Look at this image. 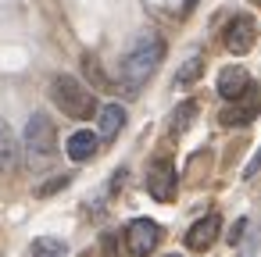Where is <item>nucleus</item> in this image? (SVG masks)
<instances>
[{
    "instance_id": "obj_19",
    "label": "nucleus",
    "mask_w": 261,
    "mask_h": 257,
    "mask_svg": "<svg viewBox=\"0 0 261 257\" xmlns=\"http://www.w3.org/2000/svg\"><path fill=\"white\" fill-rule=\"evenodd\" d=\"M257 168H261V150H257V154H254V161H250V164H247V172H243V175H247V179H250V175H254V172H257Z\"/></svg>"
},
{
    "instance_id": "obj_14",
    "label": "nucleus",
    "mask_w": 261,
    "mask_h": 257,
    "mask_svg": "<svg viewBox=\"0 0 261 257\" xmlns=\"http://www.w3.org/2000/svg\"><path fill=\"white\" fill-rule=\"evenodd\" d=\"M200 72H204V61H200V58H190V61L175 72V82H179V86H190V82L200 79Z\"/></svg>"
},
{
    "instance_id": "obj_12",
    "label": "nucleus",
    "mask_w": 261,
    "mask_h": 257,
    "mask_svg": "<svg viewBox=\"0 0 261 257\" xmlns=\"http://www.w3.org/2000/svg\"><path fill=\"white\" fill-rule=\"evenodd\" d=\"M97 143H100V136L97 132H90V129H79V132H72L68 136V157L72 161H86V157H93L97 154Z\"/></svg>"
},
{
    "instance_id": "obj_18",
    "label": "nucleus",
    "mask_w": 261,
    "mask_h": 257,
    "mask_svg": "<svg viewBox=\"0 0 261 257\" xmlns=\"http://www.w3.org/2000/svg\"><path fill=\"white\" fill-rule=\"evenodd\" d=\"M243 229H247V221H243V218H240V225H236V229H232V232H229V243H240V236H243Z\"/></svg>"
},
{
    "instance_id": "obj_11",
    "label": "nucleus",
    "mask_w": 261,
    "mask_h": 257,
    "mask_svg": "<svg viewBox=\"0 0 261 257\" xmlns=\"http://www.w3.org/2000/svg\"><path fill=\"white\" fill-rule=\"evenodd\" d=\"M22 164V147H18V136L11 132V125L0 118V172H15Z\"/></svg>"
},
{
    "instance_id": "obj_20",
    "label": "nucleus",
    "mask_w": 261,
    "mask_h": 257,
    "mask_svg": "<svg viewBox=\"0 0 261 257\" xmlns=\"http://www.w3.org/2000/svg\"><path fill=\"white\" fill-rule=\"evenodd\" d=\"M165 257H182V253H165Z\"/></svg>"
},
{
    "instance_id": "obj_3",
    "label": "nucleus",
    "mask_w": 261,
    "mask_h": 257,
    "mask_svg": "<svg viewBox=\"0 0 261 257\" xmlns=\"http://www.w3.org/2000/svg\"><path fill=\"white\" fill-rule=\"evenodd\" d=\"M50 100H54L68 118H79V122L97 118V111H100L93 90H86L75 75H58V79L50 82Z\"/></svg>"
},
{
    "instance_id": "obj_16",
    "label": "nucleus",
    "mask_w": 261,
    "mask_h": 257,
    "mask_svg": "<svg viewBox=\"0 0 261 257\" xmlns=\"http://www.w3.org/2000/svg\"><path fill=\"white\" fill-rule=\"evenodd\" d=\"M65 186H68V175H58V179L43 182V186H40L36 193H40V196H50V193H58V189H65Z\"/></svg>"
},
{
    "instance_id": "obj_17",
    "label": "nucleus",
    "mask_w": 261,
    "mask_h": 257,
    "mask_svg": "<svg viewBox=\"0 0 261 257\" xmlns=\"http://www.w3.org/2000/svg\"><path fill=\"white\" fill-rule=\"evenodd\" d=\"M115 246H118V236H111V232H108V236L100 239V257H118V253H115Z\"/></svg>"
},
{
    "instance_id": "obj_8",
    "label": "nucleus",
    "mask_w": 261,
    "mask_h": 257,
    "mask_svg": "<svg viewBox=\"0 0 261 257\" xmlns=\"http://www.w3.org/2000/svg\"><path fill=\"white\" fill-rule=\"evenodd\" d=\"M218 232H222V218L218 214H204V218H197L186 229V246L190 250H211V243L218 239Z\"/></svg>"
},
{
    "instance_id": "obj_5",
    "label": "nucleus",
    "mask_w": 261,
    "mask_h": 257,
    "mask_svg": "<svg viewBox=\"0 0 261 257\" xmlns=\"http://www.w3.org/2000/svg\"><path fill=\"white\" fill-rule=\"evenodd\" d=\"M254 40H257V25H254L250 15L229 18V25H225V33H222V43H225L229 54H236V58H240V54H250Z\"/></svg>"
},
{
    "instance_id": "obj_15",
    "label": "nucleus",
    "mask_w": 261,
    "mask_h": 257,
    "mask_svg": "<svg viewBox=\"0 0 261 257\" xmlns=\"http://www.w3.org/2000/svg\"><path fill=\"white\" fill-rule=\"evenodd\" d=\"M83 68H86V75H90L100 90H104V86H111V82H108V75H104V68H100V61H97L93 54H86V58H83Z\"/></svg>"
},
{
    "instance_id": "obj_2",
    "label": "nucleus",
    "mask_w": 261,
    "mask_h": 257,
    "mask_svg": "<svg viewBox=\"0 0 261 257\" xmlns=\"http://www.w3.org/2000/svg\"><path fill=\"white\" fill-rule=\"evenodd\" d=\"M22 150H25L29 168H36V172H43V168H50V164H54V154H58V129H54L50 115L36 111V115L25 122Z\"/></svg>"
},
{
    "instance_id": "obj_9",
    "label": "nucleus",
    "mask_w": 261,
    "mask_h": 257,
    "mask_svg": "<svg viewBox=\"0 0 261 257\" xmlns=\"http://www.w3.org/2000/svg\"><path fill=\"white\" fill-rule=\"evenodd\" d=\"M250 86H254V82H250V75H247L240 65H229V68H222V72H218V93H222L229 104H232V100H240Z\"/></svg>"
},
{
    "instance_id": "obj_6",
    "label": "nucleus",
    "mask_w": 261,
    "mask_h": 257,
    "mask_svg": "<svg viewBox=\"0 0 261 257\" xmlns=\"http://www.w3.org/2000/svg\"><path fill=\"white\" fill-rule=\"evenodd\" d=\"M147 193L161 204H168L175 196V164L168 157H154L150 172H147Z\"/></svg>"
},
{
    "instance_id": "obj_10",
    "label": "nucleus",
    "mask_w": 261,
    "mask_h": 257,
    "mask_svg": "<svg viewBox=\"0 0 261 257\" xmlns=\"http://www.w3.org/2000/svg\"><path fill=\"white\" fill-rule=\"evenodd\" d=\"M122 125H125V107L122 104H100V111H97V136L111 143L122 132Z\"/></svg>"
},
{
    "instance_id": "obj_4",
    "label": "nucleus",
    "mask_w": 261,
    "mask_h": 257,
    "mask_svg": "<svg viewBox=\"0 0 261 257\" xmlns=\"http://www.w3.org/2000/svg\"><path fill=\"white\" fill-rule=\"evenodd\" d=\"M161 243V225L150 221V218H133L129 229H125V246L133 257H150L154 246Z\"/></svg>"
},
{
    "instance_id": "obj_1",
    "label": "nucleus",
    "mask_w": 261,
    "mask_h": 257,
    "mask_svg": "<svg viewBox=\"0 0 261 257\" xmlns=\"http://www.w3.org/2000/svg\"><path fill=\"white\" fill-rule=\"evenodd\" d=\"M165 61V36H158V33H140V40L125 50V58H122V86L129 90V93H136L154 72H158V65Z\"/></svg>"
},
{
    "instance_id": "obj_21",
    "label": "nucleus",
    "mask_w": 261,
    "mask_h": 257,
    "mask_svg": "<svg viewBox=\"0 0 261 257\" xmlns=\"http://www.w3.org/2000/svg\"><path fill=\"white\" fill-rule=\"evenodd\" d=\"M257 4H261V0H257Z\"/></svg>"
},
{
    "instance_id": "obj_7",
    "label": "nucleus",
    "mask_w": 261,
    "mask_h": 257,
    "mask_svg": "<svg viewBox=\"0 0 261 257\" xmlns=\"http://www.w3.org/2000/svg\"><path fill=\"white\" fill-rule=\"evenodd\" d=\"M257 107H261V93H257V86H250L240 100H232V107H225L218 115V122L222 125H247L257 118Z\"/></svg>"
},
{
    "instance_id": "obj_13",
    "label": "nucleus",
    "mask_w": 261,
    "mask_h": 257,
    "mask_svg": "<svg viewBox=\"0 0 261 257\" xmlns=\"http://www.w3.org/2000/svg\"><path fill=\"white\" fill-rule=\"evenodd\" d=\"M33 257H68V243L58 236H40L33 243Z\"/></svg>"
}]
</instances>
